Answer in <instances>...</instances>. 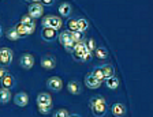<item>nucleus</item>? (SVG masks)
<instances>
[{
	"instance_id": "obj_21",
	"label": "nucleus",
	"mask_w": 153,
	"mask_h": 117,
	"mask_svg": "<svg viewBox=\"0 0 153 117\" xmlns=\"http://www.w3.org/2000/svg\"><path fill=\"white\" fill-rule=\"evenodd\" d=\"M6 35H7V38L8 40H11V41H18L19 38V34L16 33V30H15V27H11V29H8L7 30V33H6Z\"/></svg>"
},
{
	"instance_id": "obj_11",
	"label": "nucleus",
	"mask_w": 153,
	"mask_h": 117,
	"mask_svg": "<svg viewBox=\"0 0 153 117\" xmlns=\"http://www.w3.org/2000/svg\"><path fill=\"white\" fill-rule=\"evenodd\" d=\"M37 106H47V105H52V97L48 93H40L36 98Z\"/></svg>"
},
{
	"instance_id": "obj_20",
	"label": "nucleus",
	"mask_w": 153,
	"mask_h": 117,
	"mask_svg": "<svg viewBox=\"0 0 153 117\" xmlns=\"http://www.w3.org/2000/svg\"><path fill=\"white\" fill-rule=\"evenodd\" d=\"M11 99V91L7 89H0V104H7Z\"/></svg>"
},
{
	"instance_id": "obj_5",
	"label": "nucleus",
	"mask_w": 153,
	"mask_h": 117,
	"mask_svg": "<svg viewBox=\"0 0 153 117\" xmlns=\"http://www.w3.org/2000/svg\"><path fill=\"white\" fill-rule=\"evenodd\" d=\"M14 59L13 51L10 48H0V67H7L11 64Z\"/></svg>"
},
{
	"instance_id": "obj_16",
	"label": "nucleus",
	"mask_w": 153,
	"mask_h": 117,
	"mask_svg": "<svg viewBox=\"0 0 153 117\" xmlns=\"http://www.w3.org/2000/svg\"><path fill=\"white\" fill-rule=\"evenodd\" d=\"M71 13H73V7H71L70 3H62L59 6V14H60V16L68 18L71 15Z\"/></svg>"
},
{
	"instance_id": "obj_14",
	"label": "nucleus",
	"mask_w": 153,
	"mask_h": 117,
	"mask_svg": "<svg viewBox=\"0 0 153 117\" xmlns=\"http://www.w3.org/2000/svg\"><path fill=\"white\" fill-rule=\"evenodd\" d=\"M41 67L44 70H53L56 67V60H55L52 56H44L41 57Z\"/></svg>"
},
{
	"instance_id": "obj_33",
	"label": "nucleus",
	"mask_w": 153,
	"mask_h": 117,
	"mask_svg": "<svg viewBox=\"0 0 153 117\" xmlns=\"http://www.w3.org/2000/svg\"><path fill=\"white\" fill-rule=\"evenodd\" d=\"M70 117H81V116H79V114H76V113H75V114H70Z\"/></svg>"
},
{
	"instance_id": "obj_3",
	"label": "nucleus",
	"mask_w": 153,
	"mask_h": 117,
	"mask_svg": "<svg viewBox=\"0 0 153 117\" xmlns=\"http://www.w3.org/2000/svg\"><path fill=\"white\" fill-rule=\"evenodd\" d=\"M63 26V21L60 16L56 15H47L42 19V27H48V29H53V30H60Z\"/></svg>"
},
{
	"instance_id": "obj_17",
	"label": "nucleus",
	"mask_w": 153,
	"mask_h": 117,
	"mask_svg": "<svg viewBox=\"0 0 153 117\" xmlns=\"http://www.w3.org/2000/svg\"><path fill=\"white\" fill-rule=\"evenodd\" d=\"M105 86L108 87L109 90H116L119 87V79L116 76H111V78H105L104 79Z\"/></svg>"
},
{
	"instance_id": "obj_32",
	"label": "nucleus",
	"mask_w": 153,
	"mask_h": 117,
	"mask_svg": "<svg viewBox=\"0 0 153 117\" xmlns=\"http://www.w3.org/2000/svg\"><path fill=\"white\" fill-rule=\"evenodd\" d=\"M90 60H92V53L89 52V53H88V54H86V56L82 59V61H81V63H88V61H90Z\"/></svg>"
},
{
	"instance_id": "obj_15",
	"label": "nucleus",
	"mask_w": 153,
	"mask_h": 117,
	"mask_svg": "<svg viewBox=\"0 0 153 117\" xmlns=\"http://www.w3.org/2000/svg\"><path fill=\"white\" fill-rule=\"evenodd\" d=\"M67 90H68V93L73 95L81 94V91H82L79 82H76V80H70V82L67 83Z\"/></svg>"
},
{
	"instance_id": "obj_12",
	"label": "nucleus",
	"mask_w": 153,
	"mask_h": 117,
	"mask_svg": "<svg viewBox=\"0 0 153 117\" xmlns=\"http://www.w3.org/2000/svg\"><path fill=\"white\" fill-rule=\"evenodd\" d=\"M1 82V86H3V89H7V90H11L15 87L16 85V80L15 78H14V75H11V74H7L6 76H4L3 79L0 80Z\"/></svg>"
},
{
	"instance_id": "obj_26",
	"label": "nucleus",
	"mask_w": 153,
	"mask_h": 117,
	"mask_svg": "<svg viewBox=\"0 0 153 117\" xmlns=\"http://www.w3.org/2000/svg\"><path fill=\"white\" fill-rule=\"evenodd\" d=\"M67 26H68V30H70L71 33L79 32V30H78V23H76V19H70V21H68V23H67Z\"/></svg>"
},
{
	"instance_id": "obj_1",
	"label": "nucleus",
	"mask_w": 153,
	"mask_h": 117,
	"mask_svg": "<svg viewBox=\"0 0 153 117\" xmlns=\"http://www.w3.org/2000/svg\"><path fill=\"white\" fill-rule=\"evenodd\" d=\"M90 109H92V113L96 117H102L105 116L107 110H108V106H107V102H105L104 97L102 95H96L90 99Z\"/></svg>"
},
{
	"instance_id": "obj_8",
	"label": "nucleus",
	"mask_w": 153,
	"mask_h": 117,
	"mask_svg": "<svg viewBox=\"0 0 153 117\" xmlns=\"http://www.w3.org/2000/svg\"><path fill=\"white\" fill-rule=\"evenodd\" d=\"M19 65L22 67L23 70H30V68H33V65H34V57H33V54L30 53H25L22 57H21V60H19Z\"/></svg>"
},
{
	"instance_id": "obj_31",
	"label": "nucleus",
	"mask_w": 153,
	"mask_h": 117,
	"mask_svg": "<svg viewBox=\"0 0 153 117\" xmlns=\"http://www.w3.org/2000/svg\"><path fill=\"white\" fill-rule=\"evenodd\" d=\"M40 3H41V6L44 7V6H52L55 1L53 0H42V1H40Z\"/></svg>"
},
{
	"instance_id": "obj_27",
	"label": "nucleus",
	"mask_w": 153,
	"mask_h": 117,
	"mask_svg": "<svg viewBox=\"0 0 153 117\" xmlns=\"http://www.w3.org/2000/svg\"><path fill=\"white\" fill-rule=\"evenodd\" d=\"M53 117H70V113H68V110H67V109L62 108V109H57V110L55 112Z\"/></svg>"
},
{
	"instance_id": "obj_34",
	"label": "nucleus",
	"mask_w": 153,
	"mask_h": 117,
	"mask_svg": "<svg viewBox=\"0 0 153 117\" xmlns=\"http://www.w3.org/2000/svg\"><path fill=\"white\" fill-rule=\"evenodd\" d=\"M3 35V29H1V26H0V37Z\"/></svg>"
},
{
	"instance_id": "obj_24",
	"label": "nucleus",
	"mask_w": 153,
	"mask_h": 117,
	"mask_svg": "<svg viewBox=\"0 0 153 117\" xmlns=\"http://www.w3.org/2000/svg\"><path fill=\"white\" fill-rule=\"evenodd\" d=\"M90 74H92V75L94 76L96 79L101 80V82H102V80H104V75H102L101 67H96V68H93V71H92V72H90Z\"/></svg>"
},
{
	"instance_id": "obj_22",
	"label": "nucleus",
	"mask_w": 153,
	"mask_h": 117,
	"mask_svg": "<svg viewBox=\"0 0 153 117\" xmlns=\"http://www.w3.org/2000/svg\"><path fill=\"white\" fill-rule=\"evenodd\" d=\"M83 44H85V48L89 52H92V53L94 52V49H96L94 38H88V40H83Z\"/></svg>"
},
{
	"instance_id": "obj_13",
	"label": "nucleus",
	"mask_w": 153,
	"mask_h": 117,
	"mask_svg": "<svg viewBox=\"0 0 153 117\" xmlns=\"http://www.w3.org/2000/svg\"><path fill=\"white\" fill-rule=\"evenodd\" d=\"M111 113L115 117H123L126 114V106L123 104H120V102H115L111 106Z\"/></svg>"
},
{
	"instance_id": "obj_9",
	"label": "nucleus",
	"mask_w": 153,
	"mask_h": 117,
	"mask_svg": "<svg viewBox=\"0 0 153 117\" xmlns=\"http://www.w3.org/2000/svg\"><path fill=\"white\" fill-rule=\"evenodd\" d=\"M101 83H102L101 80L96 79L92 74H88V75L85 76V86L88 87V89H92V90L99 89L100 86H101Z\"/></svg>"
},
{
	"instance_id": "obj_4",
	"label": "nucleus",
	"mask_w": 153,
	"mask_h": 117,
	"mask_svg": "<svg viewBox=\"0 0 153 117\" xmlns=\"http://www.w3.org/2000/svg\"><path fill=\"white\" fill-rule=\"evenodd\" d=\"M42 14H44V7L41 6V3H40V1H33V3L29 4L27 15L30 16L32 19L41 18Z\"/></svg>"
},
{
	"instance_id": "obj_6",
	"label": "nucleus",
	"mask_w": 153,
	"mask_h": 117,
	"mask_svg": "<svg viewBox=\"0 0 153 117\" xmlns=\"http://www.w3.org/2000/svg\"><path fill=\"white\" fill-rule=\"evenodd\" d=\"M63 80L59 78V76H51L49 79L47 80V87L49 90H52V91L57 93V91H60L62 89H63Z\"/></svg>"
},
{
	"instance_id": "obj_18",
	"label": "nucleus",
	"mask_w": 153,
	"mask_h": 117,
	"mask_svg": "<svg viewBox=\"0 0 153 117\" xmlns=\"http://www.w3.org/2000/svg\"><path fill=\"white\" fill-rule=\"evenodd\" d=\"M101 71H102V75H104V79L105 78L115 76V68L111 64H104V65H101Z\"/></svg>"
},
{
	"instance_id": "obj_23",
	"label": "nucleus",
	"mask_w": 153,
	"mask_h": 117,
	"mask_svg": "<svg viewBox=\"0 0 153 117\" xmlns=\"http://www.w3.org/2000/svg\"><path fill=\"white\" fill-rule=\"evenodd\" d=\"M76 23H78V30H79L81 33H83L85 30H88V27H89V22L83 18L76 19Z\"/></svg>"
},
{
	"instance_id": "obj_2",
	"label": "nucleus",
	"mask_w": 153,
	"mask_h": 117,
	"mask_svg": "<svg viewBox=\"0 0 153 117\" xmlns=\"http://www.w3.org/2000/svg\"><path fill=\"white\" fill-rule=\"evenodd\" d=\"M57 40H59V42L64 46L66 51H68L70 53L73 52V48H74V45H75V42L73 41V33H71L68 29L64 30V32H62L60 34L57 35Z\"/></svg>"
},
{
	"instance_id": "obj_28",
	"label": "nucleus",
	"mask_w": 153,
	"mask_h": 117,
	"mask_svg": "<svg viewBox=\"0 0 153 117\" xmlns=\"http://www.w3.org/2000/svg\"><path fill=\"white\" fill-rule=\"evenodd\" d=\"M38 112L41 114H48L52 112V105H47V106H38Z\"/></svg>"
},
{
	"instance_id": "obj_30",
	"label": "nucleus",
	"mask_w": 153,
	"mask_h": 117,
	"mask_svg": "<svg viewBox=\"0 0 153 117\" xmlns=\"http://www.w3.org/2000/svg\"><path fill=\"white\" fill-rule=\"evenodd\" d=\"M7 74H8V72H7V70H6V68H4V67H0V80L3 79L4 76L7 75Z\"/></svg>"
},
{
	"instance_id": "obj_19",
	"label": "nucleus",
	"mask_w": 153,
	"mask_h": 117,
	"mask_svg": "<svg viewBox=\"0 0 153 117\" xmlns=\"http://www.w3.org/2000/svg\"><path fill=\"white\" fill-rule=\"evenodd\" d=\"M94 56L99 59V60H107L109 56L108 51L105 48H96L94 49Z\"/></svg>"
},
{
	"instance_id": "obj_29",
	"label": "nucleus",
	"mask_w": 153,
	"mask_h": 117,
	"mask_svg": "<svg viewBox=\"0 0 153 117\" xmlns=\"http://www.w3.org/2000/svg\"><path fill=\"white\" fill-rule=\"evenodd\" d=\"M29 22H33V19L30 18V16L26 14V15H23L22 18H21V22L19 23H22V25H25V23H29Z\"/></svg>"
},
{
	"instance_id": "obj_10",
	"label": "nucleus",
	"mask_w": 153,
	"mask_h": 117,
	"mask_svg": "<svg viewBox=\"0 0 153 117\" xmlns=\"http://www.w3.org/2000/svg\"><path fill=\"white\" fill-rule=\"evenodd\" d=\"M41 38L44 40V41H47V42H52V41H55V40L57 38V33H56V30H53V29L42 27Z\"/></svg>"
},
{
	"instance_id": "obj_7",
	"label": "nucleus",
	"mask_w": 153,
	"mask_h": 117,
	"mask_svg": "<svg viewBox=\"0 0 153 117\" xmlns=\"http://www.w3.org/2000/svg\"><path fill=\"white\" fill-rule=\"evenodd\" d=\"M14 102H15L16 106H21V108H25L29 104V95L25 91H19L14 95Z\"/></svg>"
},
{
	"instance_id": "obj_25",
	"label": "nucleus",
	"mask_w": 153,
	"mask_h": 117,
	"mask_svg": "<svg viewBox=\"0 0 153 117\" xmlns=\"http://www.w3.org/2000/svg\"><path fill=\"white\" fill-rule=\"evenodd\" d=\"M23 27H25L26 35H29V34H32V33H34V30H36V23H34V21H33V22H29V23H25V25H23Z\"/></svg>"
}]
</instances>
